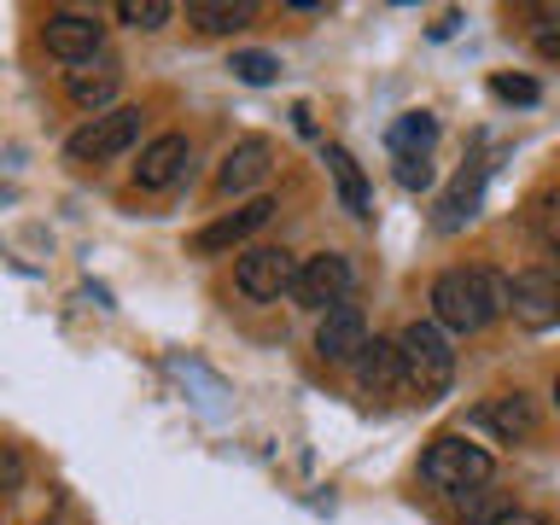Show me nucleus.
<instances>
[{"instance_id": "nucleus-1", "label": "nucleus", "mask_w": 560, "mask_h": 525, "mask_svg": "<svg viewBox=\"0 0 560 525\" xmlns=\"http://www.w3.org/2000/svg\"><path fill=\"white\" fill-rule=\"evenodd\" d=\"M508 315V275L497 269H444L432 280V322L444 332H479Z\"/></svg>"}, {"instance_id": "nucleus-2", "label": "nucleus", "mask_w": 560, "mask_h": 525, "mask_svg": "<svg viewBox=\"0 0 560 525\" xmlns=\"http://www.w3.org/2000/svg\"><path fill=\"white\" fill-rule=\"evenodd\" d=\"M397 350H402V392H415L420 402L444 397L450 380H455V350L444 339L438 322H409L397 332Z\"/></svg>"}, {"instance_id": "nucleus-3", "label": "nucleus", "mask_w": 560, "mask_h": 525, "mask_svg": "<svg viewBox=\"0 0 560 525\" xmlns=\"http://www.w3.org/2000/svg\"><path fill=\"white\" fill-rule=\"evenodd\" d=\"M490 472H497V462L479 444H467V438H432V450L420 455V479L432 490H450V497H467V490L490 485Z\"/></svg>"}, {"instance_id": "nucleus-4", "label": "nucleus", "mask_w": 560, "mask_h": 525, "mask_svg": "<svg viewBox=\"0 0 560 525\" xmlns=\"http://www.w3.org/2000/svg\"><path fill=\"white\" fill-rule=\"evenodd\" d=\"M140 122H147L140 105H112V112L88 117L82 129L65 140V158L70 164H105V158H122L140 140Z\"/></svg>"}, {"instance_id": "nucleus-5", "label": "nucleus", "mask_w": 560, "mask_h": 525, "mask_svg": "<svg viewBox=\"0 0 560 525\" xmlns=\"http://www.w3.org/2000/svg\"><path fill=\"white\" fill-rule=\"evenodd\" d=\"M292 275H298V257L287 245H252V252H240V262H234V287H240V298H252V304H275L280 292H292Z\"/></svg>"}, {"instance_id": "nucleus-6", "label": "nucleus", "mask_w": 560, "mask_h": 525, "mask_svg": "<svg viewBox=\"0 0 560 525\" xmlns=\"http://www.w3.org/2000/svg\"><path fill=\"white\" fill-rule=\"evenodd\" d=\"M350 257L345 252H315V257H304L298 262V275H292V298L304 310H332V304H345V292H350Z\"/></svg>"}, {"instance_id": "nucleus-7", "label": "nucleus", "mask_w": 560, "mask_h": 525, "mask_svg": "<svg viewBox=\"0 0 560 525\" xmlns=\"http://www.w3.org/2000/svg\"><path fill=\"white\" fill-rule=\"evenodd\" d=\"M42 42L47 52L59 65H88V59H100V47H105V24L100 18H88V12H47V24H42Z\"/></svg>"}, {"instance_id": "nucleus-8", "label": "nucleus", "mask_w": 560, "mask_h": 525, "mask_svg": "<svg viewBox=\"0 0 560 525\" xmlns=\"http://www.w3.org/2000/svg\"><path fill=\"white\" fill-rule=\"evenodd\" d=\"M508 315H514L520 327H532V332L560 327V287L542 269L508 275Z\"/></svg>"}, {"instance_id": "nucleus-9", "label": "nucleus", "mask_w": 560, "mask_h": 525, "mask_svg": "<svg viewBox=\"0 0 560 525\" xmlns=\"http://www.w3.org/2000/svg\"><path fill=\"white\" fill-rule=\"evenodd\" d=\"M269 217H275V199L262 192V199H252V205H240V210H228V217H217L210 228H199L187 252H192V257H222V252H234V245L252 240Z\"/></svg>"}, {"instance_id": "nucleus-10", "label": "nucleus", "mask_w": 560, "mask_h": 525, "mask_svg": "<svg viewBox=\"0 0 560 525\" xmlns=\"http://www.w3.org/2000/svg\"><path fill=\"white\" fill-rule=\"evenodd\" d=\"M269 170H275V147H269L262 135H245V140H234V147H228V158H222L217 192H222V199H234V192H252V187L269 182Z\"/></svg>"}, {"instance_id": "nucleus-11", "label": "nucleus", "mask_w": 560, "mask_h": 525, "mask_svg": "<svg viewBox=\"0 0 560 525\" xmlns=\"http://www.w3.org/2000/svg\"><path fill=\"white\" fill-rule=\"evenodd\" d=\"M368 350V315L357 304H332L315 327V357L322 362H357Z\"/></svg>"}, {"instance_id": "nucleus-12", "label": "nucleus", "mask_w": 560, "mask_h": 525, "mask_svg": "<svg viewBox=\"0 0 560 525\" xmlns=\"http://www.w3.org/2000/svg\"><path fill=\"white\" fill-rule=\"evenodd\" d=\"M187 158H192V140L187 135H158L140 147V164H135V187L147 192H164L187 175Z\"/></svg>"}, {"instance_id": "nucleus-13", "label": "nucleus", "mask_w": 560, "mask_h": 525, "mask_svg": "<svg viewBox=\"0 0 560 525\" xmlns=\"http://www.w3.org/2000/svg\"><path fill=\"white\" fill-rule=\"evenodd\" d=\"M117 88H122V65L117 59H88V65H77V70H65V94H70V105L77 112H105V105L117 100Z\"/></svg>"}, {"instance_id": "nucleus-14", "label": "nucleus", "mask_w": 560, "mask_h": 525, "mask_svg": "<svg viewBox=\"0 0 560 525\" xmlns=\"http://www.w3.org/2000/svg\"><path fill=\"white\" fill-rule=\"evenodd\" d=\"M472 427L497 432L502 444H525V438L537 432V409L525 392H502V397H485L479 409H472Z\"/></svg>"}, {"instance_id": "nucleus-15", "label": "nucleus", "mask_w": 560, "mask_h": 525, "mask_svg": "<svg viewBox=\"0 0 560 525\" xmlns=\"http://www.w3.org/2000/svg\"><path fill=\"white\" fill-rule=\"evenodd\" d=\"M357 385L368 397L402 392V350H397V339H368V350L357 357Z\"/></svg>"}, {"instance_id": "nucleus-16", "label": "nucleus", "mask_w": 560, "mask_h": 525, "mask_svg": "<svg viewBox=\"0 0 560 525\" xmlns=\"http://www.w3.org/2000/svg\"><path fill=\"white\" fill-rule=\"evenodd\" d=\"M322 158H327V170H332V187H339L345 210H350V217H368V210H374V192H368V175H362V164H357V158H350V152L339 147V140H327Z\"/></svg>"}, {"instance_id": "nucleus-17", "label": "nucleus", "mask_w": 560, "mask_h": 525, "mask_svg": "<svg viewBox=\"0 0 560 525\" xmlns=\"http://www.w3.org/2000/svg\"><path fill=\"white\" fill-rule=\"evenodd\" d=\"M257 18V7L252 0H234V7H228V0H192L187 7V24H199L205 35H234V30H245Z\"/></svg>"}, {"instance_id": "nucleus-18", "label": "nucleus", "mask_w": 560, "mask_h": 525, "mask_svg": "<svg viewBox=\"0 0 560 525\" xmlns=\"http://www.w3.org/2000/svg\"><path fill=\"white\" fill-rule=\"evenodd\" d=\"M432 140H438V117L432 112H409V117L392 122V152L397 158H427Z\"/></svg>"}, {"instance_id": "nucleus-19", "label": "nucleus", "mask_w": 560, "mask_h": 525, "mask_svg": "<svg viewBox=\"0 0 560 525\" xmlns=\"http://www.w3.org/2000/svg\"><path fill=\"white\" fill-rule=\"evenodd\" d=\"M472 205H479V170H462L455 175V187H450V199L438 205V234H455V228H462L467 217H472Z\"/></svg>"}, {"instance_id": "nucleus-20", "label": "nucleus", "mask_w": 560, "mask_h": 525, "mask_svg": "<svg viewBox=\"0 0 560 525\" xmlns=\"http://www.w3.org/2000/svg\"><path fill=\"white\" fill-rule=\"evenodd\" d=\"M117 18L135 30H164L170 24V0H117Z\"/></svg>"}, {"instance_id": "nucleus-21", "label": "nucleus", "mask_w": 560, "mask_h": 525, "mask_svg": "<svg viewBox=\"0 0 560 525\" xmlns=\"http://www.w3.org/2000/svg\"><path fill=\"white\" fill-rule=\"evenodd\" d=\"M228 70H234L240 82H252V88H262V82H275V70H280V59H275V52H234V65H228Z\"/></svg>"}, {"instance_id": "nucleus-22", "label": "nucleus", "mask_w": 560, "mask_h": 525, "mask_svg": "<svg viewBox=\"0 0 560 525\" xmlns=\"http://www.w3.org/2000/svg\"><path fill=\"white\" fill-rule=\"evenodd\" d=\"M490 94H497V100L532 105V100H537V82H532V77H490Z\"/></svg>"}, {"instance_id": "nucleus-23", "label": "nucleus", "mask_w": 560, "mask_h": 525, "mask_svg": "<svg viewBox=\"0 0 560 525\" xmlns=\"http://www.w3.org/2000/svg\"><path fill=\"white\" fill-rule=\"evenodd\" d=\"M18 485H24V450L0 444V490H18Z\"/></svg>"}, {"instance_id": "nucleus-24", "label": "nucleus", "mask_w": 560, "mask_h": 525, "mask_svg": "<svg viewBox=\"0 0 560 525\" xmlns=\"http://www.w3.org/2000/svg\"><path fill=\"white\" fill-rule=\"evenodd\" d=\"M397 182L402 187H432V164H427V158H397Z\"/></svg>"}, {"instance_id": "nucleus-25", "label": "nucleus", "mask_w": 560, "mask_h": 525, "mask_svg": "<svg viewBox=\"0 0 560 525\" xmlns=\"http://www.w3.org/2000/svg\"><path fill=\"white\" fill-rule=\"evenodd\" d=\"M490 525H555V520L537 514V508H502V514L490 520Z\"/></svg>"}, {"instance_id": "nucleus-26", "label": "nucleus", "mask_w": 560, "mask_h": 525, "mask_svg": "<svg viewBox=\"0 0 560 525\" xmlns=\"http://www.w3.org/2000/svg\"><path fill=\"white\" fill-rule=\"evenodd\" d=\"M537 269H542V275H549V280H555V287H560V245H549V257H542V262H537Z\"/></svg>"}, {"instance_id": "nucleus-27", "label": "nucleus", "mask_w": 560, "mask_h": 525, "mask_svg": "<svg viewBox=\"0 0 560 525\" xmlns=\"http://www.w3.org/2000/svg\"><path fill=\"white\" fill-rule=\"evenodd\" d=\"M555 409H560V374H555Z\"/></svg>"}]
</instances>
